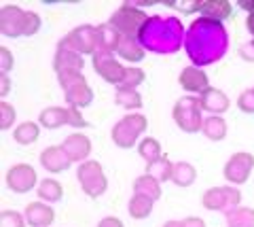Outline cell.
Listing matches in <instances>:
<instances>
[{
	"instance_id": "cell-1",
	"label": "cell",
	"mask_w": 254,
	"mask_h": 227,
	"mask_svg": "<svg viewBox=\"0 0 254 227\" xmlns=\"http://www.w3.org/2000/svg\"><path fill=\"white\" fill-rule=\"evenodd\" d=\"M41 28V17L34 11H23L19 6L4 4L0 9V32L4 36H32Z\"/></svg>"
},
{
	"instance_id": "cell-2",
	"label": "cell",
	"mask_w": 254,
	"mask_h": 227,
	"mask_svg": "<svg viewBox=\"0 0 254 227\" xmlns=\"http://www.w3.org/2000/svg\"><path fill=\"white\" fill-rule=\"evenodd\" d=\"M150 17H146L136 4H123L119 11L113 13L108 26L115 30L117 34L127 36V38H136L140 34V30L148 26Z\"/></svg>"
},
{
	"instance_id": "cell-3",
	"label": "cell",
	"mask_w": 254,
	"mask_h": 227,
	"mask_svg": "<svg viewBox=\"0 0 254 227\" xmlns=\"http://www.w3.org/2000/svg\"><path fill=\"white\" fill-rule=\"evenodd\" d=\"M146 117L138 115V113H129L125 115L121 121H119L113 128V143L121 149H131L136 147L140 134L146 132Z\"/></svg>"
},
{
	"instance_id": "cell-4",
	"label": "cell",
	"mask_w": 254,
	"mask_h": 227,
	"mask_svg": "<svg viewBox=\"0 0 254 227\" xmlns=\"http://www.w3.org/2000/svg\"><path fill=\"white\" fill-rule=\"evenodd\" d=\"M76 178L89 198H100L108 189V178L98 161H83L76 170Z\"/></svg>"
},
{
	"instance_id": "cell-5",
	"label": "cell",
	"mask_w": 254,
	"mask_h": 227,
	"mask_svg": "<svg viewBox=\"0 0 254 227\" xmlns=\"http://www.w3.org/2000/svg\"><path fill=\"white\" fill-rule=\"evenodd\" d=\"M174 119H176L178 128L182 132H189V134H195V132L201 130L203 119H201V104L199 98H180L174 108Z\"/></svg>"
},
{
	"instance_id": "cell-6",
	"label": "cell",
	"mask_w": 254,
	"mask_h": 227,
	"mask_svg": "<svg viewBox=\"0 0 254 227\" xmlns=\"http://www.w3.org/2000/svg\"><path fill=\"white\" fill-rule=\"evenodd\" d=\"M60 83L64 85L66 91V100L68 106H76V108H87L93 100V91L89 89V85L83 79L81 75H68V76H60Z\"/></svg>"
},
{
	"instance_id": "cell-7",
	"label": "cell",
	"mask_w": 254,
	"mask_h": 227,
	"mask_svg": "<svg viewBox=\"0 0 254 227\" xmlns=\"http://www.w3.org/2000/svg\"><path fill=\"white\" fill-rule=\"evenodd\" d=\"M98 32L93 26H81L72 30L64 41L60 43V49L68 47V51L74 53H98L95 51V43H98Z\"/></svg>"
},
{
	"instance_id": "cell-8",
	"label": "cell",
	"mask_w": 254,
	"mask_h": 227,
	"mask_svg": "<svg viewBox=\"0 0 254 227\" xmlns=\"http://www.w3.org/2000/svg\"><path fill=\"white\" fill-rule=\"evenodd\" d=\"M242 200V193L233 189V187H214L208 193H203V206L208 210H229L237 208Z\"/></svg>"
},
{
	"instance_id": "cell-9",
	"label": "cell",
	"mask_w": 254,
	"mask_h": 227,
	"mask_svg": "<svg viewBox=\"0 0 254 227\" xmlns=\"http://www.w3.org/2000/svg\"><path fill=\"white\" fill-rule=\"evenodd\" d=\"M38 181L36 170L30 166V163H15L6 172V185L9 189L15 193H28L34 189V185Z\"/></svg>"
},
{
	"instance_id": "cell-10",
	"label": "cell",
	"mask_w": 254,
	"mask_h": 227,
	"mask_svg": "<svg viewBox=\"0 0 254 227\" xmlns=\"http://www.w3.org/2000/svg\"><path fill=\"white\" fill-rule=\"evenodd\" d=\"M93 68H95V73H98L102 79L117 85V87L123 83L125 68L119 64L117 60H113V56H110L108 51H98L95 53L93 56Z\"/></svg>"
},
{
	"instance_id": "cell-11",
	"label": "cell",
	"mask_w": 254,
	"mask_h": 227,
	"mask_svg": "<svg viewBox=\"0 0 254 227\" xmlns=\"http://www.w3.org/2000/svg\"><path fill=\"white\" fill-rule=\"evenodd\" d=\"M254 168V157L250 153H235L225 166V178L233 185H244L250 178V172Z\"/></svg>"
},
{
	"instance_id": "cell-12",
	"label": "cell",
	"mask_w": 254,
	"mask_h": 227,
	"mask_svg": "<svg viewBox=\"0 0 254 227\" xmlns=\"http://www.w3.org/2000/svg\"><path fill=\"white\" fill-rule=\"evenodd\" d=\"M178 83H180V87L189 91V93H197V96H201L203 91H208L210 89V81H208V75L203 73V70L199 68H195V66H189L185 68L180 73L178 76Z\"/></svg>"
},
{
	"instance_id": "cell-13",
	"label": "cell",
	"mask_w": 254,
	"mask_h": 227,
	"mask_svg": "<svg viewBox=\"0 0 254 227\" xmlns=\"http://www.w3.org/2000/svg\"><path fill=\"white\" fill-rule=\"evenodd\" d=\"M70 157L68 153L64 151V147H47L45 151L41 153V166L51 172V174H60V172H66L70 168Z\"/></svg>"
},
{
	"instance_id": "cell-14",
	"label": "cell",
	"mask_w": 254,
	"mask_h": 227,
	"mask_svg": "<svg viewBox=\"0 0 254 227\" xmlns=\"http://www.w3.org/2000/svg\"><path fill=\"white\" fill-rule=\"evenodd\" d=\"M23 217L32 227H49L55 221V210L51 204H45V202H30Z\"/></svg>"
},
{
	"instance_id": "cell-15",
	"label": "cell",
	"mask_w": 254,
	"mask_h": 227,
	"mask_svg": "<svg viewBox=\"0 0 254 227\" xmlns=\"http://www.w3.org/2000/svg\"><path fill=\"white\" fill-rule=\"evenodd\" d=\"M199 104H201V111H208L210 115H222L225 111H229L231 100H229L225 91L210 87L208 91H203L199 96Z\"/></svg>"
},
{
	"instance_id": "cell-16",
	"label": "cell",
	"mask_w": 254,
	"mask_h": 227,
	"mask_svg": "<svg viewBox=\"0 0 254 227\" xmlns=\"http://www.w3.org/2000/svg\"><path fill=\"white\" fill-rule=\"evenodd\" d=\"M64 151L68 153V157L70 161H83L89 157V153H91V140L83 136V134H72V136H68L66 140H64Z\"/></svg>"
},
{
	"instance_id": "cell-17",
	"label": "cell",
	"mask_w": 254,
	"mask_h": 227,
	"mask_svg": "<svg viewBox=\"0 0 254 227\" xmlns=\"http://www.w3.org/2000/svg\"><path fill=\"white\" fill-rule=\"evenodd\" d=\"M38 123L45 130H58L68 125V106H47L38 115Z\"/></svg>"
},
{
	"instance_id": "cell-18",
	"label": "cell",
	"mask_w": 254,
	"mask_h": 227,
	"mask_svg": "<svg viewBox=\"0 0 254 227\" xmlns=\"http://www.w3.org/2000/svg\"><path fill=\"white\" fill-rule=\"evenodd\" d=\"M199 13L210 21H222V19L231 17L233 6L227 0H208V2L199 4Z\"/></svg>"
},
{
	"instance_id": "cell-19",
	"label": "cell",
	"mask_w": 254,
	"mask_h": 227,
	"mask_svg": "<svg viewBox=\"0 0 254 227\" xmlns=\"http://www.w3.org/2000/svg\"><path fill=\"white\" fill-rule=\"evenodd\" d=\"M113 51H117L119 56L129 60V62H142L144 60V49L136 43V38H127V36H121V34H117Z\"/></svg>"
},
{
	"instance_id": "cell-20",
	"label": "cell",
	"mask_w": 254,
	"mask_h": 227,
	"mask_svg": "<svg viewBox=\"0 0 254 227\" xmlns=\"http://www.w3.org/2000/svg\"><path fill=\"white\" fill-rule=\"evenodd\" d=\"M201 132L203 136L208 140H214V143H218V140H225L227 138V121L222 119L220 115H210L203 119V125H201Z\"/></svg>"
},
{
	"instance_id": "cell-21",
	"label": "cell",
	"mask_w": 254,
	"mask_h": 227,
	"mask_svg": "<svg viewBox=\"0 0 254 227\" xmlns=\"http://www.w3.org/2000/svg\"><path fill=\"white\" fill-rule=\"evenodd\" d=\"M36 193L45 204H58V202L64 198V187L60 181H55V178H43V181L38 183Z\"/></svg>"
},
{
	"instance_id": "cell-22",
	"label": "cell",
	"mask_w": 254,
	"mask_h": 227,
	"mask_svg": "<svg viewBox=\"0 0 254 227\" xmlns=\"http://www.w3.org/2000/svg\"><path fill=\"white\" fill-rule=\"evenodd\" d=\"M38 136H41V123H36V121H23L13 130V140L23 147L34 145Z\"/></svg>"
},
{
	"instance_id": "cell-23",
	"label": "cell",
	"mask_w": 254,
	"mask_h": 227,
	"mask_svg": "<svg viewBox=\"0 0 254 227\" xmlns=\"http://www.w3.org/2000/svg\"><path fill=\"white\" fill-rule=\"evenodd\" d=\"M133 193L144 195V198L157 202L159 198H161V183H159L157 178L148 176V174H142L133 181Z\"/></svg>"
},
{
	"instance_id": "cell-24",
	"label": "cell",
	"mask_w": 254,
	"mask_h": 227,
	"mask_svg": "<svg viewBox=\"0 0 254 227\" xmlns=\"http://www.w3.org/2000/svg\"><path fill=\"white\" fill-rule=\"evenodd\" d=\"M197 181V170L193 163H187V161H176L174 163V170H172V183L178 185V187H190Z\"/></svg>"
},
{
	"instance_id": "cell-25",
	"label": "cell",
	"mask_w": 254,
	"mask_h": 227,
	"mask_svg": "<svg viewBox=\"0 0 254 227\" xmlns=\"http://www.w3.org/2000/svg\"><path fill=\"white\" fill-rule=\"evenodd\" d=\"M153 206L155 202L144 198V195H138L133 193L131 200H129V206H127V210H129V217L136 219V221H142V219L150 217V213H153Z\"/></svg>"
},
{
	"instance_id": "cell-26",
	"label": "cell",
	"mask_w": 254,
	"mask_h": 227,
	"mask_svg": "<svg viewBox=\"0 0 254 227\" xmlns=\"http://www.w3.org/2000/svg\"><path fill=\"white\" fill-rule=\"evenodd\" d=\"M138 153H140V157L144 159L146 163H153V161L163 157L161 143H159L157 138H142L138 143Z\"/></svg>"
},
{
	"instance_id": "cell-27",
	"label": "cell",
	"mask_w": 254,
	"mask_h": 227,
	"mask_svg": "<svg viewBox=\"0 0 254 227\" xmlns=\"http://www.w3.org/2000/svg\"><path fill=\"white\" fill-rule=\"evenodd\" d=\"M172 170H174V163L165 157L161 159H157V161H153V163H146V174L148 176H153V178H157L159 183H165V181H172Z\"/></svg>"
},
{
	"instance_id": "cell-28",
	"label": "cell",
	"mask_w": 254,
	"mask_h": 227,
	"mask_svg": "<svg viewBox=\"0 0 254 227\" xmlns=\"http://www.w3.org/2000/svg\"><path fill=\"white\" fill-rule=\"evenodd\" d=\"M229 227H254V210L250 208H231L227 210Z\"/></svg>"
},
{
	"instance_id": "cell-29",
	"label": "cell",
	"mask_w": 254,
	"mask_h": 227,
	"mask_svg": "<svg viewBox=\"0 0 254 227\" xmlns=\"http://www.w3.org/2000/svg\"><path fill=\"white\" fill-rule=\"evenodd\" d=\"M115 102L119 106L127 108V111H136L142 106V96L136 89H117L115 93Z\"/></svg>"
},
{
	"instance_id": "cell-30",
	"label": "cell",
	"mask_w": 254,
	"mask_h": 227,
	"mask_svg": "<svg viewBox=\"0 0 254 227\" xmlns=\"http://www.w3.org/2000/svg\"><path fill=\"white\" fill-rule=\"evenodd\" d=\"M146 79L144 70L140 68H125V76H123V83L119 85L117 89H136L138 85H142Z\"/></svg>"
},
{
	"instance_id": "cell-31",
	"label": "cell",
	"mask_w": 254,
	"mask_h": 227,
	"mask_svg": "<svg viewBox=\"0 0 254 227\" xmlns=\"http://www.w3.org/2000/svg\"><path fill=\"white\" fill-rule=\"evenodd\" d=\"M26 217L17 210H2L0 213V227H26Z\"/></svg>"
},
{
	"instance_id": "cell-32",
	"label": "cell",
	"mask_w": 254,
	"mask_h": 227,
	"mask_svg": "<svg viewBox=\"0 0 254 227\" xmlns=\"http://www.w3.org/2000/svg\"><path fill=\"white\" fill-rule=\"evenodd\" d=\"M17 119V113H15L13 104H9L6 100L0 102V130H11Z\"/></svg>"
},
{
	"instance_id": "cell-33",
	"label": "cell",
	"mask_w": 254,
	"mask_h": 227,
	"mask_svg": "<svg viewBox=\"0 0 254 227\" xmlns=\"http://www.w3.org/2000/svg\"><path fill=\"white\" fill-rule=\"evenodd\" d=\"M237 108H240L242 113H248V115L254 113V87L244 89L240 93V98H237Z\"/></svg>"
},
{
	"instance_id": "cell-34",
	"label": "cell",
	"mask_w": 254,
	"mask_h": 227,
	"mask_svg": "<svg viewBox=\"0 0 254 227\" xmlns=\"http://www.w3.org/2000/svg\"><path fill=\"white\" fill-rule=\"evenodd\" d=\"M68 125H72V128H87L89 123H87L85 117L81 115V108L68 106Z\"/></svg>"
},
{
	"instance_id": "cell-35",
	"label": "cell",
	"mask_w": 254,
	"mask_h": 227,
	"mask_svg": "<svg viewBox=\"0 0 254 227\" xmlns=\"http://www.w3.org/2000/svg\"><path fill=\"white\" fill-rule=\"evenodd\" d=\"M13 68V53L9 47H0V75H9Z\"/></svg>"
},
{
	"instance_id": "cell-36",
	"label": "cell",
	"mask_w": 254,
	"mask_h": 227,
	"mask_svg": "<svg viewBox=\"0 0 254 227\" xmlns=\"http://www.w3.org/2000/svg\"><path fill=\"white\" fill-rule=\"evenodd\" d=\"M163 227H205V223L199 217H189V219H182V221H168Z\"/></svg>"
},
{
	"instance_id": "cell-37",
	"label": "cell",
	"mask_w": 254,
	"mask_h": 227,
	"mask_svg": "<svg viewBox=\"0 0 254 227\" xmlns=\"http://www.w3.org/2000/svg\"><path fill=\"white\" fill-rule=\"evenodd\" d=\"M11 91V79L9 75H0V98H6Z\"/></svg>"
},
{
	"instance_id": "cell-38",
	"label": "cell",
	"mask_w": 254,
	"mask_h": 227,
	"mask_svg": "<svg viewBox=\"0 0 254 227\" xmlns=\"http://www.w3.org/2000/svg\"><path fill=\"white\" fill-rule=\"evenodd\" d=\"M98 227H125V225H123L121 219H117V217H104L98 223Z\"/></svg>"
},
{
	"instance_id": "cell-39",
	"label": "cell",
	"mask_w": 254,
	"mask_h": 227,
	"mask_svg": "<svg viewBox=\"0 0 254 227\" xmlns=\"http://www.w3.org/2000/svg\"><path fill=\"white\" fill-rule=\"evenodd\" d=\"M237 6H240V9H244V11H248V13H252V11H254V0H240V2H237Z\"/></svg>"
},
{
	"instance_id": "cell-40",
	"label": "cell",
	"mask_w": 254,
	"mask_h": 227,
	"mask_svg": "<svg viewBox=\"0 0 254 227\" xmlns=\"http://www.w3.org/2000/svg\"><path fill=\"white\" fill-rule=\"evenodd\" d=\"M246 28H248V32H250L252 38H254V11L248 13V19H246Z\"/></svg>"
},
{
	"instance_id": "cell-41",
	"label": "cell",
	"mask_w": 254,
	"mask_h": 227,
	"mask_svg": "<svg viewBox=\"0 0 254 227\" xmlns=\"http://www.w3.org/2000/svg\"><path fill=\"white\" fill-rule=\"evenodd\" d=\"M252 47H254V38H252Z\"/></svg>"
}]
</instances>
